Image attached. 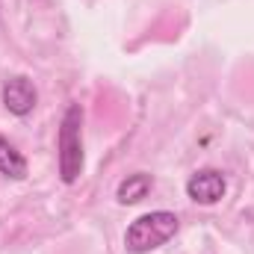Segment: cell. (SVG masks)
I'll list each match as a JSON object with an SVG mask.
<instances>
[{
  "label": "cell",
  "instance_id": "obj_2",
  "mask_svg": "<svg viewBox=\"0 0 254 254\" xmlns=\"http://www.w3.org/2000/svg\"><path fill=\"white\" fill-rule=\"evenodd\" d=\"M83 175V110L71 104L60 125V178L63 184H77Z\"/></svg>",
  "mask_w": 254,
  "mask_h": 254
},
{
  "label": "cell",
  "instance_id": "obj_1",
  "mask_svg": "<svg viewBox=\"0 0 254 254\" xmlns=\"http://www.w3.org/2000/svg\"><path fill=\"white\" fill-rule=\"evenodd\" d=\"M178 216L169 210H154L145 213L139 219L130 222V228L125 231V249L130 254H148L160 246H166L175 234H178Z\"/></svg>",
  "mask_w": 254,
  "mask_h": 254
},
{
  "label": "cell",
  "instance_id": "obj_5",
  "mask_svg": "<svg viewBox=\"0 0 254 254\" xmlns=\"http://www.w3.org/2000/svg\"><path fill=\"white\" fill-rule=\"evenodd\" d=\"M151 187H154V178L145 175V172H136V175H127L125 181L119 184L116 198H119V204H139L151 192Z\"/></svg>",
  "mask_w": 254,
  "mask_h": 254
},
{
  "label": "cell",
  "instance_id": "obj_6",
  "mask_svg": "<svg viewBox=\"0 0 254 254\" xmlns=\"http://www.w3.org/2000/svg\"><path fill=\"white\" fill-rule=\"evenodd\" d=\"M0 175L12 178V181H24L27 178V160L21 157V151H15V145L9 139L0 136Z\"/></svg>",
  "mask_w": 254,
  "mask_h": 254
},
{
  "label": "cell",
  "instance_id": "obj_3",
  "mask_svg": "<svg viewBox=\"0 0 254 254\" xmlns=\"http://www.w3.org/2000/svg\"><path fill=\"white\" fill-rule=\"evenodd\" d=\"M225 190H228L225 175L216 169H201L187 181V195L195 204H219L225 198Z\"/></svg>",
  "mask_w": 254,
  "mask_h": 254
},
{
  "label": "cell",
  "instance_id": "obj_4",
  "mask_svg": "<svg viewBox=\"0 0 254 254\" xmlns=\"http://www.w3.org/2000/svg\"><path fill=\"white\" fill-rule=\"evenodd\" d=\"M39 95H36V86L27 80V77H9L3 83V107L12 113V116H30L33 107H36Z\"/></svg>",
  "mask_w": 254,
  "mask_h": 254
}]
</instances>
